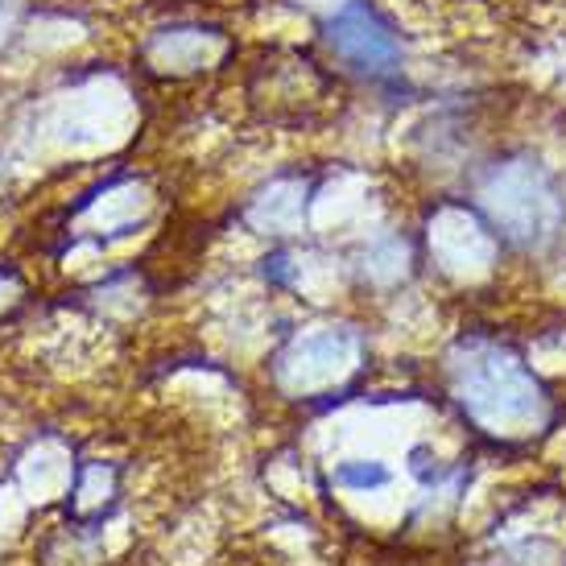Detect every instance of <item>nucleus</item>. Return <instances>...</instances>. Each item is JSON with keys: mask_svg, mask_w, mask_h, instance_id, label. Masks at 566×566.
<instances>
[{"mask_svg": "<svg viewBox=\"0 0 566 566\" xmlns=\"http://www.w3.org/2000/svg\"><path fill=\"white\" fill-rule=\"evenodd\" d=\"M323 42H327L331 54H335L347 71H356L364 80L385 83L401 75V59H406L401 33H397L394 21L380 13V9H373L368 0H347L344 9L327 21Z\"/></svg>", "mask_w": 566, "mask_h": 566, "instance_id": "7ed1b4c3", "label": "nucleus"}, {"mask_svg": "<svg viewBox=\"0 0 566 566\" xmlns=\"http://www.w3.org/2000/svg\"><path fill=\"white\" fill-rule=\"evenodd\" d=\"M480 207L488 211L492 228H501V237L521 249L546 244L563 220V195L554 187V178L530 158L492 166L480 187Z\"/></svg>", "mask_w": 566, "mask_h": 566, "instance_id": "f257e3e1", "label": "nucleus"}, {"mask_svg": "<svg viewBox=\"0 0 566 566\" xmlns=\"http://www.w3.org/2000/svg\"><path fill=\"white\" fill-rule=\"evenodd\" d=\"M335 480L339 484H347V488H380V484H389V472L380 468V463H347V468H339L335 472Z\"/></svg>", "mask_w": 566, "mask_h": 566, "instance_id": "20e7f679", "label": "nucleus"}, {"mask_svg": "<svg viewBox=\"0 0 566 566\" xmlns=\"http://www.w3.org/2000/svg\"><path fill=\"white\" fill-rule=\"evenodd\" d=\"M455 385L463 409L480 422H513V418H537L542 413V389L521 368L517 356H509L492 344H472L468 360L455 364Z\"/></svg>", "mask_w": 566, "mask_h": 566, "instance_id": "f03ea898", "label": "nucleus"}]
</instances>
